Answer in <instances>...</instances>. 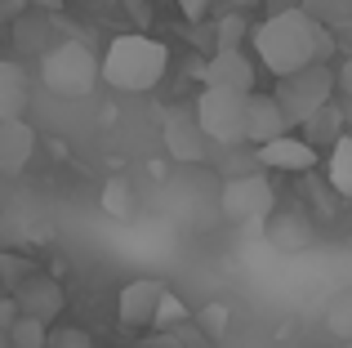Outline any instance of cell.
Masks as SVG:
<instances>
[{"mask_svg": "<svg viewBox=\"0 0 352 348\" xmlns=\"http://www.w3.org/2000/svg\"><path fill=\"white\" fill-rule=\"evenodd\" d=\"M303 130V143H312V148H321V143H335L339 134H344V112H339V103L330 98L326 107H317V112L308 116V121L299 125Z\"/></svg>", "mask_w": 352, "mask_h": 348, "instance_id": "15", "label": "cell"}, {"mask_svg": "<svg viewBox=\"0 0 352 348\" xmlns=\"http://www.w3.org/2000/svg\"><path fill=\"white\" fill-rule=\"evenodd\" d=\"M312 18L299 9H285V14H267L254 27V54L272 76H290V72L308 67L312 63Z\"/></svg>", "mask_w": 352, "mask_h": 348, "instance_id": "2", "label": "cell"}, {"mask_svg": "<svg viewBox=\"0 0 352 348\" xmlns=\"http://www.w3.org/2000/svg\"><path fill=\"white\" fill-rule=\"evenodd\" d=\"M0 18H5V0H0Z\"/></svg>", "mask_w": 352, "mask_h": 348, "instance_id": "31", "label": "cell"}, {"mask_svg": "<svg viewBox=\"0 0 352 348\" xmlns=\"http://www.w3.org/2000/svg\"><path fill=\"white\" fill-rule=\"evenodd\" d=\"M330 188H335L339 197L352 192V139L348 134H339V139L330 143Z\"/></svg>", "mask_w": 352, "mask_h": 348, "instance_id": "17", "label": "cell"}, {"mask_svg": "<svg viewBox=\"0 0 352 348\" xmlns=\"http://www.w3.org/2000/svg\"><path fill=\"white\" fill-rule=\"evenodd\" d=\"M0 348H9V340H5V331H0Z\"/></svg>", "mask_w": 352, "mask_h": 348, "instance_id": "30", "label": "cell"}, {"mask_svg": "<svg viewBox=\"0 0 352 348\" xmlns=\"http://www.w3.org/2000/svg\"><path fill=\"white\" fill-rule=\"evenodd\" d=\"M258 166L263 170H281V174H308L317 166V148L303 139H290V134H281V139H267L258 143Z\"/></svg>", "mask_w": 352, "mask_h": 348, "instance_id": "10", "label": "cell"}, {"mask_svg": "<svg viewBox=\"0 0 352 348\" xmlns=\"http://www.w3.org/2000/svg\"><path fill=\"white\" fill-rule=\"evenodd\" d=\"M165 67H170V50L152 36H116L107 45L103 63H98V76L107 85L125 89V94H143V89L161 85Z\"/></svg>", "mask_w": 352, "mask_h": 348, "instance_id": "1", "label": "cell"}, {"mask_svg": "<svg viewBox=\"0 0 352 348\" xmlns=\"http://www.w3.org/2000/svg\"><path fill=\"white\" fill-rule=\"evenodd\" d=\"M41 80L54 94H89L98 85V58L89 45L80 41H63L54 50H45L41 58Z\"/></svg>", "mask_w": 352, "mask_h": 348, "instance_id": "4", "label": "cell"}, {"mask_svg": "<svg viewBox=\"0 0 352 348\" xmlns=\"http://www.w3.org/2000/svg\"><path fill=\"white\" fill-rule=\"evenodd\" d=\"M223 317H228V313H223V308H219V304H214V308H206V326H210V331H214V335L223 331Z\"/></svg>", "mask_w": 352, "mask_h": 348, "instance_id": "27", "label": "cell"}, {"mask_svg": "<svg viewBox=\"0 0 352 348\" xmlns=\"http://www.w3.org/2000/svg\"><path fill=\"white\" fill-rule=\"evenodd\" d=\"M276 107L285 112L290 125H303L317 107H326L335 98V76L321 63H308V67L290 72V76H276Z\"/></svg>", "mask_w": 352, "mask_h": 348, "instance_id": "3", "label": "cell"}, {"mask_svg": "<svg viewBox=\"0 0 352 348\" xmlns=\"http://www.w3.org/2000/svg\"><path fill=\"white\" fill-rule=\"evenodd\" d=\"M299 14H308L312 23L339 32V27L352 23V0H299Z\"/></svg>", "mask_w": 352, "mask_h": 348, "instance_id": "16", "label": "cell"}, {"mask_svg": "<svg viewBox=\"0 0 352 348\" xmlns=\"http://www.w3.org/2000/svg\"><path fill=\"white\" fill-rule=\"evenodd\" d=\"M183 317H188V308H183V299L165 290V295H161V304H156V317H152V326H161V331H170V326H183Z\"/></svg>", "mask_w": 352, "mask_h": 348, "instance_id": "23", "label": "cell"}, {"mask_svg": "<svg viewBox=\"0 0 352 348\" xmlns=\"http://www.w3.org/2000/svg\"><path fill=\"white\" fill-rule=\"evenodd\" d=\"M120 5H125V14H134L138 23L147 18V0H120Z\"/></svg>", "mask_w": 352, "mask_h": 348, "instance_id": "28", "label": "cell"}, {"mask_svg": "<svg viewBox=\"0 0 352 348\" xmlns=\"http://www.w3.org/2000/svg\"><path fill=\"white\" fill-rule=\"evenodd\" d=\"M41 5H54V0H41Z\"/></svg>", "mask_w": 352, "mask_h": 348, "instance_id": "32", "label": "cell"}, {"mask_svg": "<svg viewBox=\"0 0 352 348\" xmlns=\"http://www.w3.org/2000/svg\"><path fill=\"white\" fill-rule=\"evenodd\" d=\"M103 210L112 219H129V215H134V188H129V179L116 174V179L103 183Z\"/></svg>", "mask_w": 352, "mask_h": 348, "instance_id": "18", "label": "cell"}, {"mask_svg": "<svg viewBox=\"0 0 352 348\" xmlns=\"http://www.w3.org/2000/svg\"><path fill=\"white\" fill-rule=\"evenodd\" d=\"M36 152V130L27 121H0V174H18Z\"/></svg>", "mask_w": 352, "mask_h": 348, "instance_id": "14", "label": "cell"}, {"mask_svg": "<svg viewBox=\"0 0 352 348\" xmlns=\"http://www.w3.org/2000/svg\"><path fill=\"white\" fill-rule=\"evenodd\" d=\"M41 348H94V340L80 326H54V331H45Z\"/></svg>", "mask_w": 352, "mask_h": 348, "instance_id": "22", "label": "cell"}, {"mask_svg": "<svg viewBox=\"0 0 352 348\" xmlns=\"http://www.w3.org/2000/svg\"><path fill=\"white\" fill-rule=\"evenodd\" d=\"M210 32H214V41H219V50H241V41H245V18L241 14H228V18H219L214 27H210Z\"/></svg>", "mask_w": 352, "mask_h": 348, "instance_id": "20", "label": "cell"}, {"mask_svg": "<svg viewBox=\"0 0 352 348\" xmlns=\"http://www.w3.org/2000/svg\"><path fill=\"white\" fill-rule=\"evenodd\" d=\"M267 14H285V9H299V0H263Z\"/></svg>", "mask_w": 352, "mask_h": 348, "instance_id": "29", "label": "cell"}, {"mask_svg": "<svg viewBox=\"0 0 352 348\" xmlns=\"http://www.w3.org/2000/svg\"><path fill=\"white\" fill-rule=\"evenodd\" d=\"M272 237L285 246V250H303V246H308V224L294 219V215H281V224L272 228Z\"/></svg>", "mask_w": 352, "mask_h": 348, "instance_id": "21", "label": "cell"}, {"mask_svg": "<svg viewBox=\"0 0 352 348\" xmlns=\"http://www.w3.org/2000/svg\"><path fill=\"white\" fill-rule=\"evenodd\" d=\"M14 308L18 317H32V322L50 326L54 317L63 313V304H67V295H63V286L54 277H41V272H27L23 281H14Z\"/></svg>", "mask_w": 352, "mask_h": 348, "instance_id": "7", "label": "cell"}, {"mask_svg": "<svg viewBox=\"0 0 352 348\" xmlns=\"http://www.w3.org/2000/svg\"><path fill=\"white\" fill-rule=\"evenodd\" d=\"M45 331H50V326L32 322V317H14V326L5 331V340H9V348H41Z\"/></svg>", "mask_w": 352, "mask_h": 348, "instance_id": "19", "label": "cell"}, {"mask_svg": "<svg viewBox=\"0 0 352 348\" xmlns=\"http://www.w3.org/2000/svg\"><path fill=\"white\" fill-rule=\"evenodd\" d=\"M206 85L236 89V94H254V63L245 58V50H214L206 67H197Z\"/></svg>", "mask_w": 352, "mask_h": 348, "instance_id": "8", "label": "cell"}, {"mask_svg": "<svg viewBox=\"0 0 352 348\" xmlns=\"http://www.w3.org/2000/svg\"><path fill=\"white\" fill-rule=\"evenodd\" d=\"M197 125L210 143H223V148H241V134H245V94L236 89H219L206 85V94L197 98Z\"/></svg>", "mask_w": 352, "mask_h": 348, "instance_id": "5", "label": "cell"}, {"mask_svg": "<svg viewBox=\"0 0 352 348\" xmlns=\"http://www.w3.org/2000/svg\"><path fill=\"white\" fill-rule=\"evenodd\" d=\"M165 148L174 161H206L210 139L201 134L192 112H165Z\"/></svg>", "mask_w": 352, "mask_h": 348, "instance_id": "11", "label": "cell"}, {"mask_svg": "<svg viewBox=\"0 0 352 348\" xmlns=\"http://www.w3.org/2000/svg\"><path fill=\"white\" fill-rule=\"evenodd\" d=\"M179 9H183L188 23H201V18L210 14V0H179Z\"/></svg>", "mask_w": 352, "mask_h": 348, "instance_id": "25", "label": "cell"}, {"mask_svg": "<svg viewBox=\"0 0 352 348\" xmlns=\"http://www.w3.org/2000/svg\"><path fill=\"white\" fill-rule=\"evenodd\" d=\"M161 295H165V286L156 277H138V281H129L125 290H120V322L129 326V331H138V326H152V317H156V304H161Z\"/></svg>", "mask_w": 352, "mask_h": 348, "instance_id": "12", "label": "cell"}, {"mask_svg": "<svg viewBox=\"0 0 352 348\" xmlns=\"http://www.w3.org/2000/svg\"><path fill=\"white\" fill-rule=\"evenodd\" d=\"M348 304H352V295L344 290V295H335V308H330V331L335 335H348L352 326H348Z\"/></svg>", "mask_w": 352, "mask_h": 348, "instance_id": "24", "label": "cell"}, {"mask_svg": "<svg viewBox=\"0 0 352 348\" xmlns=\"http://www.w3.org/2000/svg\"><path fill=\"white\" fill-rule=\"evenodd\" d=\"M14 317H18L14 299H0V331H9V326H14Z\"/></svg>", "mask_w": 352, "mask_h": 348, "instance_id": "26", "label": "cell"}, {"mask_svg": "<svg viewBox=\"0 0 352 348\" xmlns=\"http://www.w3.org/2000/svg\"><path fill=\"white\" fill-rule=\"evenodd\" d=\"M281 134H290V121H285V112L276 107L272 94H245V134H241V143H267V139H281Z\"/></svg>", "mask_w": 352, "mask_h": 348, "instance_id": "9", "label": "cell"}, {"mask_svg": "<svg viewBox=\"0 0 352 348\" xmlns=\"http://www.w3.org/2000/svg\"><path fill=\"white\" fill-rule=\"evenodd\" d=\"M219 206H223V215L232 219V224H258V219L272 215L276 192H272V183H267L263 174H232V179L223 183Z\"/></svg>", "mask_w": 352, "mask_h": 348, "instance_id": "6", "label": "cell"}, {"mask_svg": "<svg viewBox=\"0 0 352 348\" xmlns=\"http://www.w3.org/2000/svg\"><path fill=\"white\" fill-rule=\"evenodd\" d=\"M32 103V76L23 63H0V121H23Z\"/></svg>", "mask_w": 352, "mask_h": 348, "instance_id": "13", "label": "cell"}]
</instances>
